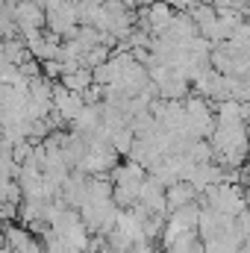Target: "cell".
I'll use <instances>...</instances> for the list:
<instances>
[{
    "label": "cell",
    "instance_id": "6da1fadb",
    "mask_svg": "<svg viewBox=\"0 0 250 253\" xmlns=\"http://www.w3.org/2000/svg\"><path fill=\"white\" fill-rule=\"evenodd\" d=\"M245 15H250V6H248V12H245Z\"/></svg>",
    "mask_w": 250,
    "mask_h": 253
}]
</instances>
